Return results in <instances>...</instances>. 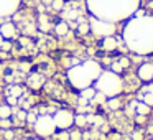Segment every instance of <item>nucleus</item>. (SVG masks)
<instances>
[{"label":"nucleus","mask_w":153,"mask_h":140,"mask_svg":"<svg viewBox=\"0 0 153 140\" xmlns=\"http://www.w3.org/2000/svg\"><path fill=\"white\" fill-rule=\"evenodd\" d=\"M122 40L125 46L138 56L153 54V15L137 10L123 27Z\"/></svg>","instance_id":"f257e3e1"},{"label":"nucleus","mask_w":153,"mask_h":140,"mask_svg":"<svg viewBox=\"0 0 153 140\" xmlns=\"http://www.w3.org/2000/svg\"><path fill=\"white\" fill-rule=\"evenodd\" d=\"M92 17L110 23L125 22L140 10V0H86Z\"/></svg>","instance_id":"f03ea898"},{"label":"nucleus","mask_w":153,"mask_h":140,"mask_svg":"<svg viewBox=\"0 0 153 140\" xmlns=\"http://www.w3.org/2000/svg\"><path fill=\"white\" fill-rule=\"evenodd\" d=\"M102 73V68L97 61H92V60H87V61H82V63H77L74 66H71L68 69V79L69 83L73 84V87L82 91L86 87H91L96 79L100 76Z\"/></svg>","instance_id":"7ed1b4c3"},{"label":"nucleus","mask_w":153,"mask_h":140,"mask_svg":"<svg viewBox=\"0 0 153 140\" xmlns=\"http://www.w3.org/2000/svg\"><path fill=\"white\" fill-rule=\"evenodd\" d=\"M94 84H96L94 89H96L97 92H102L107 99H110V97H119V94L122 92V89H123V81H122V77H120V74L112 73L110 69L102 71Z\"/></svg>","instance_id":"20e7f679"},{"label":"nucleus","mask_w":153,"mask_h":140,"mask_svg":"<svg viewBox=\"0 0 153 140\" xmlns=\"http://www.w3.org/2000/svg\"><path fill=\"white\" fill-rule=\"evenodd\" d=\"M33 127H35V132H36L38 137H51L58 130L56 125H54L53 115H50V114H41V115H38L36 122L33 124Z\"/></svg>","instance_id":"39448f33"},{"label":"nucleus","mask_w":153,"mask_h":140,"mask_svg":"<svg viewBox=\"0 0 153 140\" xmlns=\"http://www.w3.org/2000/svg\"><path fill=\"white\" fill-rule=\"evenodd\" d=\"M89 27H91V31H92L97 38H105V36L115 35V23L99 20V18H96V17L89 18Z\"/></svg>","instance_id":"423d86ee"},{"label":"nucleus","mask_w":153,"mask_h":140,"mask_svg":"<svg viewBox=\"0 0 153 140\" xmlns=\"http://www.w3.org/2000/svg\"><path fill=\"white\" fill-rule=\"evenodd\" d=\"M53 120L58 130H68L74 125V115L69 110H58V112H54Z\"/></svg>","instance_id":"0eeeda50"},{"label":"nucleus","mask_w":153,"mask_h":140,"mask_svg":"<svg viewBox=\"0 0 153 140\" xmlns=\"http://www.w3.org/2000/svg\"><path fill=\"white\" fill-rule=\"evenodd\" d=\"M22 0H0V18H8L20 8Z\"/></svg>","instance_id":"6e6552de"},{"label":"nucleus","mask_w":153,"mask_h":140,"mask_svg":"<svg viewBox=\"0 0 153 140\" xmlns=\"http://www.w3.org/2000/svg\"><path fill=\"white\" fill-rule=\"evenodd\" d=\"M137 76H138L140 81L143 83H148V81H153V63H142L137 69Z\"/></svg>","instance_id":"1a4fd4ad"},{"label":"nucleus","mask_w":153,"mask_h":140,"mask_svg":"<svg viewBox=\"0 0 153 140\" xmlns=\"http://www.w3.org/2000/svg\"><path fill=\"white\" fill-rule=\"evenodd\" d=\"M17 25L13 22H4V23L0 25V35L4 36V40H13L17 38Z\"/></svg>","instance_id":"9d476101"},{"label":"nucleus","mask_w":153,"mask_h":140,"mask_svg":"<svg viewBox=\"0 0 153 140\" xmlns=\"http://www.w3.org/2000/svg\"><path fill=\"white\" fill-rule=\"evenodd\" d=\"M63 17L66 22H76V20H81V10L76 7V5H73V2H71V5H64L63 8Z\"/></svg>","instance_id":"9b49d317"},{"label":"nucleus","mask_w":153,"mask_h":140,"mask_svg":"<svg viewBox=\"0 0 153 140\" xmlns=\"http://www.w3.org/2000/svg\"><path fill=\"white\" fill-rule=\"evenodd\" d=\"M27 83H28V86H30L31 89L36 91V89H40V87H43L45 76H43V74H40V73H31L30 76H28Z\"/></svg>","instance_id":"f8f14e48"},{"label":"nucleus","mask_w":153,"mask_h":140,"mask_svg":"<svg viewBox=\"0 0 153 140\" xmlns=\"http://www.w3.org/2000/svg\"><path fill=\"white\" fill-rule=\"evenodd\" d=\"M100 46H102V50L105 51H115L117 48H119V40H117L115 36H105L102 38V41H100Z\"/></svg>","instance_id":"ddd939ff"},{"label":"nucleus","mask_w":153,"mask_h":140,"mask_svg":"<svg viewBox=\"0 0 153 140\" xmlns=\"http://www.w3.org/2000/svg\"><path fill=\"white\" fill-rule=\"evenodd\" d=\"M38 30L43 31V33H48V31L53 30V23L50 22V17L45 13H41L40 17H38Z\"/></svg>","instance_id":"4468645a"},{"label":"nucleus","mask_w":153,"mask_h":140,"mask_svg":"<svg viewBox=\"0 0 153 140\" xmlns=\"http://www.w3.org/2000/svg\"><path fill=\"white\" fill-rule=\"evenodd\" d=\"M133 110H135L137 115H148L150 112H152V107L146 106L145 102H142V101H135V102L132 104Z\"/></svg>","instance_id":"2eb2a0df"},{"label":"nucleus","mask_w":153,"mask_h":140,"mask_svg":"<svg viewBox=\"0 0 153 140\" xmlns=\"http://www.w3.org/2000/svg\"><path fill=\"white\" fill-rule=\"evenodd\" d=\"M53 30H54V33H56L58 36H66V35L69 33V23H68L66 20H59L53 27Z\"/></svg>","instance_id":"dca6fc26"},{"label":"nucleus","mask_w":153,"mask_h":140,"mask_svg":"<svg viewBox=\"0 0 153 140\" xmlns=\"http://www.w3.org/2000/svg\"><path fill=\"white\" fill-rule=\"evenodd\" d=\"M23 94H25V89L22 86H18V84H12V86H8V96L20 99V97H23Z\"/></svg>","instance_id":"f3484780"},{"label":"nucleus","mask_w":153,"mask_h":140,"mask_svg":"<svg viewBox=\"0 0 153 140\" xmlns=\"http://www.w3.org/2000/svg\"><path fill=\"white\" fill-rule=\"evenodd\" d=\"M76 31L77 35H87L91 31V27H89V22L86 20H77V27H76Z\"/></svg>","instance_id":"a211bd4d"},{"label":"nucleus","mask_w":153,"mask_h":140,"mask_svg":"<svg viewBox=\"0 0 153 140\" xmlns=\"http://www.w3.org/2000/svg\"><path fill=\"white\" fill-rule=\"evenodd\" d=\"M96 92H97V91L94 89L92 86H91V87H86V89L81 91V97H84V99H87V101H92V97L96 96Z\"/></svg>","instance_id":"6ab92c4d"},{"label":"nucleus","mask_w":153,"mask_h":140,"mask_svg":"<svg viewBox=\"0 0 153 140\" xmlns=\"http://www.w3.org/2000/svg\"><path fill=\"white\" fill-rule=\"evenodd\" d=\"M13 114L12 107L8 104H4V106H0V119H8V117Z\"/></svg>","instance_id":"aec40b11"},{"label":"nucleus","mask_w":153,"mask_h":140,"mask_svg":"<svg viewBox=\"0 0 153 140\" xmlns=\"http://www.w3.org/2000/svg\"><path fill=\"white\" fill-rule=\"evenodd\" d=\"M107 102V107L109 109H112V110H117V109H120V101H119V97H110V99H107L105 101Z\"/></svg>","instance_id":"412c9836"},{"label":"nucleus","mask_w":153,"mask_h":140,"mask_svg":"<svg viewBox=\"0 0 153 140\" xmlns=\"http://www.w3.org/2000/svg\"><path fill=\"white\" fill-rule=\"evenodd\" d=\"M102 122H104V119L99 115H87V124H91V125H94V127H100Z\"/></svg>","instance_id":"4be33fe9"},{"label":"nucleus","mask_w":153,"mask_h":140,"mask_svg":"<svg viewBox=\"0 0 153 140\" xmlns=\"http://www.w3.org/2000/svg\"><path fill=\"white\" fill-rule=\"evenodd\" d=\"M138 101H142V102H145V104H146V106L152 107V106H153V94H152V92L140 94V96H138Z\"/></svg>","instance_id":"5701e85b"},{"label":"nucleus","mask_w":153,"mask_h":140,"mask_svg":"<svg viewBox=\"0 0 153 140\" xmlns=\"http://www.w3.org/2000/svg\"><path fill=\"white\" fill-rule=\"evenodd\" d=\"M74 124L77 127H84L87 124V115L86 114H77V115H74Z\"/></svg>","instance_id":"b1692460"},{"label":"nucleus","mask_w":153,"mask_h":140,"mask_svg":"<svg viewBox=\"0 0 153 140\" xmlns=\"http://www.w3.org/2000/svg\"><path fill=\"white\" fill-rule=\"evenodd\" d=\"M64 0H53L51 2V5H50V8L51 10H54V12H63V8H64Z\"/></svg>","instance_id":"393cba45"},{"label":"nucleus","mask_w":153,"mask_h":140,"mask_svg":"<svg viewBox=\"0 0 153 140\" xmlns=\"http://www.w3.org/2000/svg\"><path fill=\"white\" fill-rule=\"evenodd\" d=\"M107 101V97L104 96L102 92H96V96L92 97V101H91V104H104Z\"/></svg>","instance_id":"a878e982"},{"label":"nucleus","mask_w":153,"mask_h":140,"mask_svg":"<svg viewBox=\"0 0 153 140\" xmlns=\"http://www.w3.org/2000/svg\"><path fill=\"white\" fill-rule=\"evenodd\" d=\"M110 71H112V73H115V74H122L123 73V68L120 66L119 61H114V63L110 64Z\"/></svg>","instance_id":"bb28decb"},{"label":"nucleus","mask_w":153,"mask_h":140,"mask_svg":"<svg viewBox=\"0 0 153 140\" xmlns=\"http://www.w3.org/2000/svg\"><path fill=\"white\" fill-rule=\"evenodd\" d=\"M117 61H119V63H120V66L123 68V71H125L127 68L130 66V60H128V58H127V56H120V58H119V60H117Z\"/></svg>","instance_id":"cd10ccee"},{"label":"nucleus","mask_w":153,"mask_h":140,"mask_svg":"<svg viewBox=\"0 0 153 140\" xmlns=\"http://www.w3.org/2000/svg\"><path fill=\"white\" fill-rule=\"evenodd\" d=\"M15 114H17V117H18V120H20V122H25V120H27V114L28 112L25 109H18Z\"/></svg>","instance_id":"c85d7f7f"},{"label":"nucleus","mask_w":153,"mask_h":140,"mask_svg":"<svg viewBox=\"0 0 153 140\" xmlns=\"http://www.w3.org/2000/svg\"><path fill=\"white\" fill-rule=\"evenodd\" d=\"M58 140H71L69 133L66 132V130H59V133H58Z\"/></svg>","instance_id":"c756f323"},{"label":"nucleus","mask_w":153,"mask_h":140,"mask_svg":"<svg viewBox=\"0 0 153 140\" xmlns=\"http://www.w3.org/2000/svg\"><path fill=\"white\" fill-rule=\"evenodd\" d=\"M0 50H2V51H10V50H12V43H10V40H5L4 43H2V46H0Z\"/></svg>","instance_id":"7c9ffc66"},{"label":"nucleus","mask_w":153,"mask_h":140,"mask_svg":"<svg viewBox=\"0 0 153 140\" xmlns=\"http://www.w3.org/2000/svg\"><path fill=\"white\" fill-rule=\"evenodd\" d=\"M36 114H33V112H28L27 114V120H28V124H35L36 122Z\"/></svg>","instance_id":"2f4dec72"},{"label":"nucleus","mask_w":153,"mask_h":140,"mask_svg":"<svg viewBox=\"0 0 153 140\" xmlns=\"http://www.w3.org/2000/svg\"><path fill=\"white\" fill-rule=\"evenodd\" d=\"M7 102H8V106H17V104H18V99H17V97H12V96H7Z\"/></svg>","instance_id":"473e14b6"},{"label":"nucleus","mask_w":153,"mask_h":140,"mask_svg":"<svg viewBox=\"0 0 153 140\" xmlns=\"http://www.w3.org/2000/svg\"><path fill=\"white\" fill-rule=\"evenodd\" d=\"M0 127H4V129H10L12 124H10V120H8V119H2V120H0Z\"/></svg>","instance_id":"72a5a7b5"},{"label":"nucleus","mask_w":153,"mask_h":140,"mask_svg":"<svg viewBox=\"0 0 153 140\" xmlns=\"http://www.w3.org/2000/svg\"><path fill=\"white\" fill-rule=\"evenodd\" d=\"M69 137H71V140H81V139H82V133L73 132V133H69Z\"/></svg>","instance_id":"f704fd0d"},{"label":"nucleus","mask_w":153,"mask_h":140,"mask_svg":"<svg viewBox=\"0 0 153 140\" xmlns=\"http://www.w3.org/2000/svg\"><path fill=\"white\" fill-rule=\"evenodd\" d=\"M5 139H7V140H12V139H13V132H12L10 129L5 130Z\"/></svg>","instance_id":"c9c22d12"},{"label":"nucleus","mask_w":153,"mask_h":140,"mask_svg":"<svg viewBox=\"0 0 153 140\" xmlns=\"http://www.w3.org/2000/svg\"><path fill=\"white\" fill-rule=\"evenodd\" d=\"M143 137H142V133L140 132H133L132 133V140H142Z\"/></svg>","instance_id":"e433bc0d"},{"label":"nucleus","mask_w":153,"mask_h":140,"mask_svg":"<svg viewBox=\"0 0 153 140\" xmlns=\"http://www.w3.org/2000/svg\"><path fill=\"white\" fill-rule=\"evenodd\" d=\"M82 139H84V140H89V139H91V133H89V132H84V133H82Z\"/></svg>","instance_id":"4c0bfd02"},{"label":"nucleus","mask_w":153,"mask_h":140,"mask_svg":"<svg viewBox=\"0 0 153 140\" xmlns=\"http://www.w3.org/2000/svg\"><path fill=\"white\" fill-rule=\"evenodd\" d=\"M4 41H5V40H4V36L0 35V46H2V43H4Z\"/></svg>","instance_id":"58836bf2"},{"label":"nucleus","mask_w":153,"mask_h":140,"mask_svg":"<svg viewBox=\"0 0 153 140\" xmlns=\"http://www.w3.org/2000/svg\"><path fill=\"white\" fill-rule=\"evenodd\" d=\"M148 132H150V133H153V127H150V129H148Z\"/></svg>","instance_id":"ea45409f"}]
</instances>
